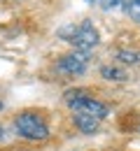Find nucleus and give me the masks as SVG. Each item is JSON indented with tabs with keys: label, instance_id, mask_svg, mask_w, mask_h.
I'll list each match as a JSON object with an SVG mask.
<instances>
[{
	"label": "nucleus",
	"instance_id": "nucleus-13",
	"mask_svg": "<svg viewBox=\"0 0 140 151\" xmlns=\"http://www.w3.org/2000/svg\"><path fill=\"white\" fill-rule=\"evenodd\" d=\"M9 2H19V0H9Z\"/></svg>",
	"mask_w": 140,
	"mask_h": 151
},
{
	"label": "nucleus",
	"instance_id": "nucleus-5",
	"mask_svg": "<svg viewBox=\"0 0 140 151\" xmlns=\"http://www.w3.org/2000/svg\"><path fill=\"white\" fill-rule=\"evenodd\" d=\"M73 121H75V126L80 128V132H84V135H94V132L98 130V126H100L98 119L86 116V114H73Z\"/></svg>",
	"mask_w": 140,
	"mask_h": 151
},
{
	"label": "nucleus",
	"instance_id": "nucleus-9",
	"mask_svg": "<svg viewBox=\"0 0 140 151\" xmlns=\"http://www.w3.org/2000/svg\"><path fill=\"white\" fill-rule=\"evenodd\" d=\"M100 9H105V12H110V9H115V7H119L124 5V0H98Z\"/></svg>",
	"mask_w": 140,
	"mask_h": 151
},
{
	"label": "nucleus",
	"instance_id": "nucleus-6",
	"mask_svg": "<svg viewBox=\"0 0 140 151\" xmlns=\"http://www.w3.org/2000/svg\"><path fill=\"white\" fill-rule=\"evenodd\" d=\"M115 58L121 60V63H126V65H138L140 63V51L138 49H117Z\"/></svg>",
	"mask_w": 140,
	"mask_h": 151
},
{
	"label": "nucleus",
	"instance_id": "nucleus-3",
	"mask_svg": "<svg viewBox=\"0 0 140 151\" xmlns=\"http://www.w3.org/2000/svg\"><path fill=\"white\" fill-rule=\"evenodd\" d=\"M14 128L19 132V137L23 139H30V142H42L49 137V126L44 121V116L38 112H23L17 116L14 121Z\"/></svg>",
	"mask_w": 140,
	"mask_h": 151
},
{
	"label": "nucleus",
	"instance_id": "nucleus-10",
	"mask_svg": "<svg viewBox=\"0 0 140 151\" xmlns=\"http://www.w3.org/2000/svg\"><path fill=\"white\" fill-rule=\"evenodd\" d=\"M2 139H5V128L0 126V142H2Z\"/></svg>",
	"mask_w": 140,
	"mask_h": 151
},
{
	"label": "nucleus",
	"instance_id": "nucleus-8",
	"mask_svg": "<svg viewBox=\"0 0 140 151\" xmlns=\"http://www.w3.org/2000/svg\"><path fill=\"white\" fill-rule=\"evenodd\" d=\"M124 12L131 21L140 23V0H124Z\"/></svg>",
	"mask_w": 140,
	"mask_h": 151
},
{
	"label": "nucleus",
	"instance_id": "nucleus-14",
	"mask_svg": "<svg viewBox=\"0 0 140 151\" xmlns=\"http://www.w3.org/2000/svg\"><path fill=\"white\" fill-rule=\"evenodd\" d=\"M138 132H140V123H138Z\"/></svg>",
	"mask_w": 140,
	"mask_h": 151
},
{
	"label": "nucleus",
	"instance_id": "nucleus-1",
	"mask_svg": "<svg viewBox=\"0 0 140 151\" xmlns=\"http://www.w3.org/2000/svg\"><path fill=\"white\" fill-rule=\"evenodd\" d=\"M59 37L63 40V42H68L75 51H82V54H89L91 49L98 47V42H100L98 30H96V26L89 19L77 21V23H68V26H61Z\"/></svg>",
	"mask_w": 140,
	"mask_h": 151
},
{
	"label": "nucleus",
	"instance_id": "nucleus-4",
	"mask_svg": "<svg viewBox=\"0 0 140 151\" xmlns=\"http://www.w3.org/2000/svg\"><path fill=\"white\" fill-rule=\"evenodd\" d=\"M86 68H89V54H82V51L65 54L56 63V72L63 77H80L86 72Z\"/></svg>",
	"mask_w": 140,
	"mask_h": 151
},
{
	"label": "nucleus",
	"instance_id": "nucleus-12",
	"mask_svg": "<svg viewBox=\"0 0 140 151\" xmlns=\"http://www.w3.org/2000/svg\"><path fill=\"white\" fill-rule=\"evenodd\" d=\"M0 109H2V100H0Z\"/></svg>",
	"mask_w": 140,
	"mask_h": 151
},
{
	"label": "nucleus",
	"instance_id": "nucleus-11",
	"mask_svg": "<svg viewBox=\"0 0 140 151\" xmlns=\"http://www.w3.org/2000/svg\"><path fill=\"white\" fill-rule=\"evenodd\" d=\"M94 2H96V0H86V5H94Z\"/></svg>",
	"mask_w": 140,
	"mask_h": 151
},
{
	"label": "nucleus",
	"instance_id": "nucleus-7",
	"mask_svg": "<svg viewBox=\"0 0 140 151\" xmlns=\"http://www.w3.org/2000/svg\"><path fill=\"white\" fill-rule=\"evenodd\" d=\"M100 77H103V79H107V81H126V79H128L124 70L112 68V65H103V68H100Z\"/></svg>",
	"mask_w": 140,
	"mask_h": 151
},
{
	"label": "nucleus",
	"instance_id": "nucleus-2",
	"mask_svg": "<svg viewBox=\"0 0 140 151\" xmlns=\"http://www.w3.org/2000/svg\"><path fill=\"white\" fill-rule=\"evenodd\" d=\"M65 105L73 109V114H86V116H94L98 121L107 119V114H110V107L105 102H100L98 98L89 95L86 91H82V88L65 91Z\"/></svg>",
	"mask_w": 140,
	"mask_h": 151
}]
</instances>
